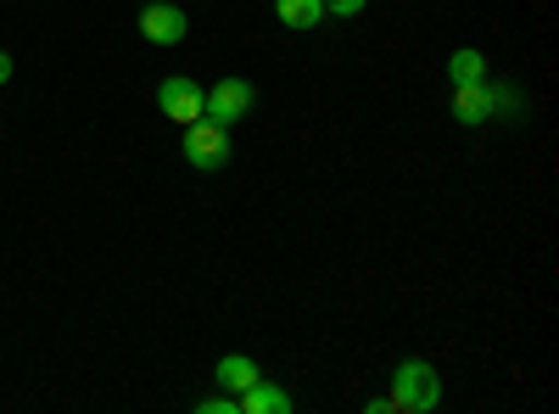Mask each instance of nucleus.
Segmentation results:
<instances>
[{"label": "nucleus", "mask_w": 559, "mask_h": 414, "mask_svg": "<svg viewBox=\"0 0 559 414\" xmlns=\"http://www.w3.org/2000/svg\"><path fill=\"white\" fill-rule=\"evenodd\" d=\"M442 403V376H437V364L426 358H403L397 364V376H392V409L397 414H426Z\"/></svg>", "instance_id": "nucleus-1"}, {"label": "nucleus", "mask_w": 559, "mask_h": 414, "mask_svg": "<svg viewBox=\"0 0 559 414\" xmlns=\"http://www.w3.org/2000/svg\"><path fill=\"white\" fill-rule=\"evenodd\" d=\"M258 107V90H252V79H218L207 96H202V118H213V123H241L247 113Z\"/></svg>", "instance_id": "nucleus-2"}, {"label": "nucleus", "mask_w": 559, "mask_h": 414, "mask_svg": "<svg viewBox=\"0 0 559 414\" xmlns=\"http://www.w3.org/2000/svg\"><path fill=\"white\" fill-rule=\"evenodd\" d=\"M185 157H191V168L213 174L229 163V129L213 123V118H197V123H185Z\"/></svg>", "instance_id": "nucleus-3"}, {"label": "nucleus", "mask_w": 559, "mask_h": 414, "mask_svg": "<svg viewBox=\"0 0 559 414\" xmlns=\"http://www.w3.org/2000/svg\"><path fill=\"white\" fill-rule=\"evenodd\" d=\"M202 96H207V90L197 79H163L157 107L168 113V123H197L202 118Z\"/></svg>", "instance_id": "nucleus-4"}, {"label": "nucleus", "mask_w": 559, "mask_h": 414, "mask_svg": "<svg viewBox=\"0 0 559 414\" xmlns=\"http://www.w3.org/2000/svg\"><path fill=\"white\" fill-rule=\"evenodd\" d=\"M140 34H146L152 45H179L185 39V12L174 7V0H152V7L140 12Z\"/></svg>", "instance_id": "nucleus-5"}, {"label": "nucleus", "mask_w": 559, "mask_h": 414, "mask_svg": "<svg viewBox=\"0 0 559 414\" xmlns=\"http://www.w3.org/2000/svg\"><path fill=\"white\" fill-rule=\"evenodd\" d=\"M236 403H241V414H292V409H297L286 387H274V381H263V376H258Z\"/></svg>", "instance_id": "nucleus-6"}, {"label": "nucleus", "mask_w": 559, "mask_h": 414, "mask_svg": "<svg viewBox=\"0 0 559 414\" xmlns=\"http://www.w3.org/2000/svg\"><path fill=\"white\" fill-rule=\"evenodd\" d=\"M492 107H498V96L487 84H453V118L459 123H487Z\"/></svg>", "instance_id": "nucleus-7"}, {"label": "nucleus", "mask_w": 559, "mask_h": 414, "mask_svg": "<svg viewBox=\"0 0 559 414\" xmlns=\"http://www.w3.org/2000/svg\"><path fill=\"white\" fill-rule=\"evenodd\" d=\"M213 381H218L224 392H247V387L258 381V364H252L247 353H229V358H218V370H213Z\"/></svg>", "instance_id": "nucleus-8"}, {"label": "nucleus", "mask_w": 559, "mask_h": 414, "mask_svg": "<svg viewBox=\"0 0 559 414\" xmlns=\"http://www.w3.org/2000/svg\"><path fill=\"white\" fill-rule=\"evenodd\" d=\"M274 12L286 28H319L324 23V0H274Z\"/></svg>", "instance_id": "nucleus-9"}, {"label": "nucleus", "mask_w": 559, "mask_h": 414, "mask_svg": "<svg viewBox=\"0 0 559 414\" xmlns=\"http://www.w3.org/2000/svg\"><path fill=\"white\" fill-rule=\"evenodd\" d=\"M448 79L453 84H487V57L481 51H453L448 57Z\"/></svg>", "instance_id": "nucleus-10"}, {"label": "nucleus", "mask_w": 559, "mask_h": 414, "mask_svg": "<svg viewBox=\"0 0 559 414\" xmlns=\"http://www.w3.org/2000/svg\"><path fill=\"white\" fill-rule=\"evenodd\" d=\"M369 0H324V17H358Z\"/></svg>", "instance_id": "nucleus-11"}, {"label": "nucleus", "mask_w": 559, "mask_h": 414, "mask_svg": "<svg viewBox=\"0 0 559 414\" xmlns=\"http://www.w3.org/2000/svg\"><path fill=\"white\" fill-rule=\"evenodd\" d=\"M197 409H202V414H241V403H236V398H202Z\"/></svg>", "instance_id": "nucleus-12"}, {"label": "nucleus", "mask_w": 559, "mask_h": 414, "mask_svg": "<svg viewBox=\"0 0 559 414\" xmlns=\"http://www.w3.org/2000/svg\"><path fill=\"white\" fill-rule=\"evenodd\" d=\"M12 79V51H0V84Z\"/></svg>", "instance_id": "nucleus-13"}]
</instances>
